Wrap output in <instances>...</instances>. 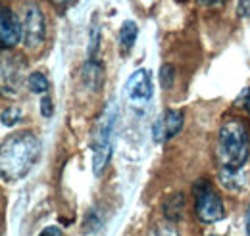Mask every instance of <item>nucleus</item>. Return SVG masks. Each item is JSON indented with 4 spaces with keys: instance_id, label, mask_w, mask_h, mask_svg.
<instances>
[{
    "instance_id": "15",
    "label": "nucleus",
    "mask_w": 250,
    "mask_h": 236,
    "mask_svg": "<svg viewBox=\"0 0 250 236\" xmlns=\"http://www.w3.org/2000/svg\"><path fill=\"white\" fill-rule=\"evenodd\" d=\"M173 81H175V69L169 63H164L160 67V83H162V87L164 89H171Z\"/></svg>"
},
{
    "instance_id": "9",
    "label": "nucleus",
    "mask_w": 250,
    "mask_h": 236,
    "mask_svg": "<svg viewBox=\"0 0 250 236\" xmlns=\"http://www.w3.org/2000/svg\"><path fill=\"white\" fill-rule=\"evenodd\" d=\"M83 83L91 90H98L102 85V67L94 59H89L83 65Z\"/></svg>"
},
{
    "instance_id": "12",
    "label": "nucleus",
    "mask_w": 250,
    "mask_h": 236,
    "mask_svg": "<svg viewBox=\"0 0 250 236\" xmlns=\"http://www.w3.org/2000/svg\"><path fill=\"white\" fill-rule=\"evenodd\" d=\"M27 87L31 90L33 94H46V90H48V79L41 73V71H35L29 75V79H27Z\"/></svg>"
},
{
    "instance_id": "2",
    "label": "nucleus",
    "mask_w": 250,
    "mask_h": 236,
    "mask_svg": "<svg viewBox=\"0 0 250 236\" xmlns=\"http://www.w3.org/2000/svg\"><path fill=\"white\" fill-rule=\"evenodd\" d=\"M250 154L249 125L241 118H227L218 135V159L221 167L239 171Z\"/></svg>"
},
{
    "instance_id": "14",
    "label": "nucleus",
    "mask_w": 250,
    "mask_h": 236,
    "mask_svg": "<svg viewBox=\"0 0 250 236\" xmlns=\"http://www.w3.org/2000/svg\"><path fill=\"white\" fill-rule=\"evenodd\" d=\"M146 236H179V233L175 231V227H173L171 223L162 221V223H156V225L148 231Z\"/></svg>"
},
{
    "instance_id": "8",
    "label": "nucleus",
    "mask_w": 250,
    "mask_h": 236,
    "mask_svg": "<svg viewBox=\"0 0 250 236\" xmlns=\"http://www.w3.org/2000/svg\"><path fill=\"white\" fill-rule=\"evenodd\" d=\"M21 40V23L18 21V18L14 16L12 10L2 8L0 10V42L2 48H14L18 42Z\"/></svg>"
},
{
    "instance_id": "11",
    "label": "nucleus",
    "mask_w": 250,
    "mask_h": 236,
    "mask_svg": "<svg viewBox=\"0 0 250 236\" xmlns=\"http://www.w3.org/2000/svg\"><path fill=\"white\" fill-rule=\"evenodd\" d=\"M137 33H139V31H137V23H135V21H124L118 39H120V46L124 48L125 52L133 48V44H135V40H137Z\"/></svg>"
},
{
    "instance_id": "18",
    "label": "nucleus",
    "mask_w": 250,
    "mask_h": 236,
    "mask_svg": "<svg viewBox=\"0 0 250 236\" xmlns=\"http://www.w3.org/2000/svg\"><path fill=\"white\" fill-rule=\"evenodd\" d=\"M39 236H63V233L60 227H46V229L41 231Z\"/></svg>"
},
{
    "instance_id": "16",
    "label": "nucleus",
    "mask_w": 250,
    "mask_h": 236,
    "mask_svg": "<svg viewBox=\"0 0 250 236\" xmlns=\"http://www.w3.org/2000/svg\"><path fill=\"white\" fill-rule=\"evenodd\" d=\"M39 108H41V116H44V118H52V114H54V106H52V98H50V96L42 94Z\"/></svg>"
},
{
    "instance_id": "6",
    "label": "nucleus",
    "mask_w": 250,
    "mask_h": 236,
    "mask_svg": "<svg viewBox=\"0 0 250 236\" xmlns=\"http://www.w3.org/2000/svg\"><path fill=\"white\" fill-rule=\"evenodd\" d=\"M183 127V114L177 110H167L166 114H162L156 119L154 127H152V135L156 142H164L167 138H173Z\"/></svg>"
},
{
    "instance_id": "4",
    "label": "nucleus",
    "mask_w": 250,
    "mask_h": 236,
    "mask_svg": "<svg viewBox=\"0 0 250 236\" xmlns=\"http://www.w3.org/2000/svg\"><path fill=\"white\" fill-rule=\"evenodd\" d=\"M192 194H194V207H196V215L202 223H218L225 215V207L219 198V194L206 182V180H198L192 186Z\"/></svg>"
},
{
    "instance_id": "20",
    "label": "nucleus",
    "mask_w": 250,
    "mask_h": 236,
    "mask_svg": "<svg viewBox=\"0 0 250 236\" xmlns=\"http://www.w3.org/2000/svg\"><path fill=\"white\" fill-rule=\"evenodd\" d=\"M200 4H204V6H216V4H221L223 0H198Z\"/></svg>"
},
{
    "instance_id": "1",
    "label": "nucleus",
    "mask_w": 250,
    "mask_h": 236,
    "mask_svg": "<svg viewBox=\"0 0 250 236\" xmlns=\"http://www.w3.org/2000/svg\"><path fill=\"white\" fill-rule=\"evenodd\" d=\"M39 156H41V142L33 133L21 131L8 137L2 144V154H0L2 178L8 182L23 178L39 161Z\"/></svg>"
},
{
    "instance_id": "21",
    "label": "nucleus",
    "mask_w": 250,
    "mask_h": 236,
    "mask_svg": "<svg viewBox=\"0 0 250 236\" xmlns=\"http://www.w3.org/2000/svg\"><path fill=\"white\" fill-rule=\"evenodd\" d=\"M247 235L250 236V206H249V211H247Z\"/></svg>"
},
{
    "instance_id": "3",
    "label": "nucleus",
    "mask_w": 250,
    "mask_h": 236,
    "mask_svg": "<svg viewBox=\"0 0 250 236\" xmlns=\"http://www.w3.org/2000/svg\"><path fill=\"white\" fill-rule=\"evenodd\" d=\"M114 121H116V110L112 104L106 106L102 118L96 125V133L93 138V169L94 175L98 177L112 154V131H114Z\"/></svg>"
},
{
    "instance_id": "22",
    "label": "nucleus",
    "mask_w": 250,
    "mask_h": 236,
    "mask_svg": "<svg viewBox=\"0 0 250 236\" xmlns=\"http://www.w3.org/2000/svg\"><path fill=\"white\" fill-rule=\"evenodd\" d=\"M245 100H247V108L250 110V90H245Z\"/></svg>"
},
{
    "instance_id": "23",
    "label": "nucleus",
    "mask_w": 250,
    "mask_h": 236,
    "mask_svg": "<svg viewBox=\"0 0 250 236\" xmlns=\"http://www.w3.org/2000/svg\"><path fill=\"white\" fill-rule=\"evenodd\" d=\"M50 2H54V4H65L67 0H50Z\"/></svg>"
},
{
    "instance_id": "5",
    "label": "nucleus",
    "mask_w": 250,
    "mask_h": 236,
    "mask_svg": "<svg viewBox=\"0 0 250 236\" xmlns=\"http://www.w3.org/2000/svg\"><path fill=\"white\" fill-rule=\"evenodd\" d=\"M21 39L29 48H37L44 39V18L35 4H27L21 10Z\"/></svg>"
},
{
    "instance_id": "17",
    "label": "nucleus",
    "mask_w": 250,
    "mask_h": 236,
    "mask_svg": "<svg viewBox=\"0 0 250 236\" xmlns=\"http://www.w3.org/2000/svg\"><path fill=\"white\" fill-rule=\"evenodd\" d=\"M237 14L241 18H250V0H239L237 4Z\"/></svg>"
},
{
    "instance_id": "19",
    "label": "nucleus",
    "mask_w": 250,
    "mask_h": 236,
    "mask_svg": "<svg viewBox=\"0 0 250 236\" xmlns=\"http://www.w3.org/2000/svg\"><path fill=\"white\" fill-rule=\"evenodd\" d=\"M96 48H98V31L93 29V35H91V56H94Z\"/></svg>"
},
{
    "instance_id": "7",
    "label": "nucleus",
    "mask_w": 250,
    "mask_h": 236,
    "mask_svg": "<svg viewBox=\"0 0 250 236\" xmlns=\"http://www.w3.org/2000/svg\"><path fill=\"white\" fill-rule=\"evenodd\" d=\"M125 92L129 100H137V102H145L150 100L152 96V81H150V71L146 69H137L135 73H131V77L125 83Z\"/></svg>"
},
{
    "instance_id": "13",
    "label": "nucleus",
    "mask_w": 250,
    "mask_h": 236,
    "mask_svg": "<svg viewBox=\"0 0 250 236\" xmlns=\"http://www.w3.org/2000/svg\"><path fill=\"white\" fill-rule=\"evenodd\" d=\"M21 118H23V114H21V110H20L18 106H8V108H4V112H2V125H4V127H12V125L20 123Z\"/></svg>"
},
{
    "instance_id": "10",
    "label": "nucleus",
    "mask_w": 250,
    "mask_h": 236,
    "mask_svg": "<svg viewBox=\"0 0 250 236\" xmlns=\"http://www.w3.org/2000/svg\"><path fill=\"white\" fill-rule=\"evenodd\" d=\"M183 207H185V198H183V194H173V196H169V198L164 202V213H166L167 219L177 221V219H181V215H183Z\"/></svg>"
}]
</instances>
